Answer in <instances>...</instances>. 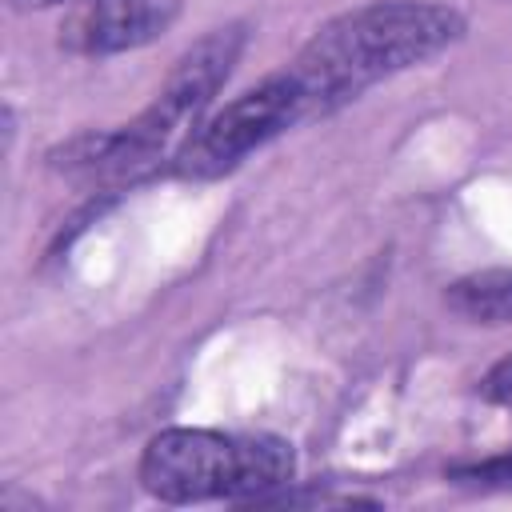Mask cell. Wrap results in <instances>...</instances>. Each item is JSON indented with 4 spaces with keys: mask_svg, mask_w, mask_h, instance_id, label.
I'll use <instances>...</instances> for the list:
<instances>
[{
    "mask_svg": "<svg viewBox=\"0 0 512 512\" xmlns=\"http://www.w3.org/2000/svg\"><path fill=\"white\" fill-rule=\"evenodd\" d=\"M464 36V16L436 0H372L332 16L288 64L304 116L320 120L372 84L416 68Z\"/></svg>",
    "mask_w": 512,
    "mask_h": 512,
    "instance_id": "1",
    "label": "cell"
},
{
    "mask_svg": "<svg viewBox=\"0 0 512 512\" xmlns=\"http://www.w3.org/2000/svg\"><path fill=\"white\" fill-rule=\"evenodd\" d=\"M244 28L228 24L200 36L168 72L156 100L116 132H80L48 152V164L64 176H84L100 184H136L152 176L164 160H176L184 140L196 132L212 96L240 60Z\"/></svg>",
    "mask_w": 512,
    "mask_h": 512,
    "instance_id": "2",
    "label": "cell"
},
{
    "mask_svg": "<svg viewBox=\"0 0 512 512\" xmlns=\"http://www.w3.org/2000/svg\"><path fill=\"white\" fill-rule=\"evenodd\" d=\"M296 452L280 436H224L212 428L156 432L140 456V484L164 504H264L292 484Z\"/></svg>",
    "mask_w": 512,
    "mask_h": 512,
    "instance_id": "3",
    "label": "cell"
},
{
    "mask_svg": "<svg viewBox=\"0 0 512 512\" xmlns=\"http://www.w3.org/2000/svg\"><path fill=\"white\" fill-rule=\"evenodd\" d=\"M304 120H308L304 96H300L292 72L288 68L272 72L256 88L240 92L220 112L200 120L196 132L176 152L172 168L188 180H216V176L232 172L244 156H252L256 148H264L268 140H276L280 132L296 128Z\"/></svg>",
    "mask_w": 512,
    "mask_h": 512,
    "instance_id": "4",
    "label": "cell"
},
{
    "mask_svg": "<svg viewBox=\"0 0 512 512\" xmlns=\"http://www.w3.org/2000/svg\"><path fill=\"white\" fill-rule=\"evenodd\" d=\"M180 16V0H76L60 24V48L76 56L132 52L164 36Z\"/></svg>",
    "mask_w": 512,
    "mask_h": 512,
    "instance_id": "5",
    "label": "cell"
},
{
    "mask_svg": "<svg viewBox=\"0 0 512 512\" xmlns=\"http://www.w3.org/2000/svg\"><path fill=\"white\" fill-rule=\"evenodd\" d=\"M448 312L468 324H508L512 320V268H484L460 276L444 292Z\"/></svg>",
    "mask_w": 512,
    "mask_h": 512,
    "instance_id": "6",
    "label": "cell"
},
{
    "mask_svg": "<svg viewBox=\"0 0 512 512\" xmlns=\"http://www.w3.org/2000/svg\"><path fill=\"white\" fill-rule=\"evenodd\" d=\"M448 480L468 484V488H512V452L468 460V464H452Z\"/></svg>",
    "mask_w": 512,
    "mask_h": 512,
    "instance_id": "7",
    "label": "cell"
},
{
    "mask_svg": "<svg viewBox=\"0 0 512 512\" xmlns=\"http://www.w3.org/2000/svg\"><path fill=\"white\" fill-rule=\"evenodd\" d=\"M480 396H484L488 404L512 408V356H504L500 364H492V372L480 380Z\"/></svg>",
    "mask_w": 512,
    "mask_h": 512,
    "instance_id": "8",
    "label": "cell"
},
{
    "mask_svg": "<svg viewBox=\"0 0 512 512\" xmlns=\"http://www.w3.org/2000/svg\"><path fill=\"white\" fill-rule=\"evenodd\" d=\"M16 8H48V4H64V0H12Z\"/></svg>",
    "mask_w": 512,
    "mask_h": 512,
    "instance_id": "9",
    "label": "cell"
}]
</instances>
